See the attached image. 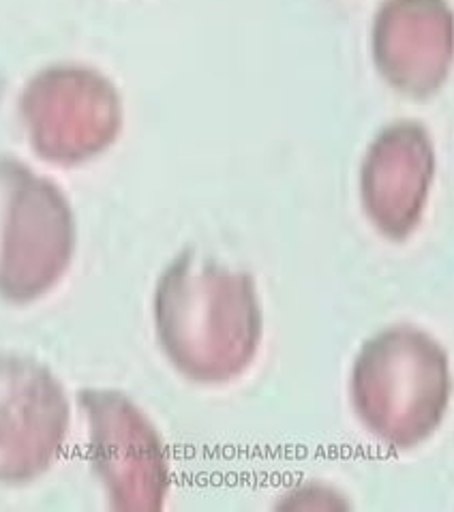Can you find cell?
Returning <instances> with one entry per match:
<instances>
[{"label": "cell", "mask_w": 454, "mask_h": 512, "mask_svg": "<svg viewBox=\"0 0 454 512\" xmlns=\"http://www.w3.org/2000/svg\"><path fill=\"white\" fill-rule=\"evenodd\" d=\"M52 399L33 365L0 360V480L30 478L48 455Z\"/></svg>", "instance_id": "6da1fadb"}]
</instances>
